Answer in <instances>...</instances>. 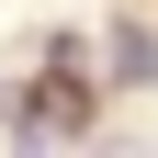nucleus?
Listing matches in <instances>:
<instances>
[{"label": "nucleus", "mask_w": 158, "mask_h": 158, "mask_svg": "<svg viewBox=\"0 0 158 158\" xmlns=\"http://www.w3.org/2000/svg\"><path fill=\"white\" fill-rule=\"evenodd\" d=\"M90 124V102H79V79L56 68V79H34V102H23V135H79Z\"/></svg>", "instance_id": "1"}, {"label": "nucleus", "mask_w": 158, "mask_h": 158, "mask_svg": "<svg viewBox=\"0 0 158 158\" xmlns=\"http://www.w3.org/2000/svg\"><path fill=\"white\" fill-rule=\"evenodd\" d=\"M113 68H124V79H147V68H158V45H147L135 23H113Z\"/></svg>", "instance_id": "2"}]
</instances>
